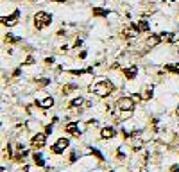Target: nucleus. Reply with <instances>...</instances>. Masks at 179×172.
Segmentation results:
<instances>
[{"instance_id":"13","label":"nucleus","mask_w":179,"mask_h":172,"mask_svg":"<svg viewBox=\"0 0 179 172\" xmlns=\"http://www.w3.org/2000/svg\"><path fill=\"white\" fill-rule=\"evenodd\" d=\"M159 43H161V36H159V34H152L149 40H147V47H156V45H159Z\"/></svg>"},{"instance_id":"26","label":"nucleus","mask_w":179,"mask_h":172,"mask_svg":"<svg viewBox=\"0 0 179 172\" xmlns=\"http://www.w3.org/2000/svg\"><path fill=\"white\" fill-rule=\"evenodd\" d=\"M45 133H47V135H50V133H52V124H50V126H47V127H45Z\"/></svg>"},{"instance_id":"18","label":"nucleus","mask_w":179,"mask_h":172,"mask_svg":"<svg viewBox=\"0 0 179 172\" xmlns=\"http://www.w3.org/2000/svg\"><path fill=\"white\" fill-rule=\"evenodd\" d=\"M150 97H152V88H145V92H143L142 99H143V100H149Z\"/></svg>"},{"instance_id":"27","label":"nucleus","mask_w":179,"mask_h":172,"mask_svg":"<svg viewBox=\"0 0 179 172\" xmlns=\"http://www.w3.org/2000/svg\"><path fill=\"white\" fill-rule=\"evenodd\" d=\"M81 45H82V40H75V45H73V47H81Z\"/></svg>"},{"instance_id":"12","label":"nucleus","mask_w":179,"mask_h":172,"mask_svg":"<svg viewBox=\"0 0 179 172\" xmlns=\"http://www.w3.org/2000/svg\"><path fill=\"white\" fill-rule=\"evenodd\" d=\"M165 70L168 72V74H176V75H179V63H167L165 64Z\"/></svg>"},{"instance_id":"7","label":"nucleus","mask_w":179,"mask_h":172,"mask_svg":"<svg viewBox=\"0 0 179 172\" xmlns=\"http://www.w3.org/2000/svg\"><path fill=\"white\" fill-rule=\"evenodd\" d=\"M116 136V129L113 126H106V127L100 129V138H104V140H111Z\"/></svg>"},{"instance_id":"24","label":"nucleus","mask_w":179,"mask_h":172,"mask_svg":"<svg viewBox=\"0 0 179 172\" xmlns=\"http://www.w3.org/2000/svg\"><path fill=\"white\" fill-rule=\"evenodd\" d=\"M170 172H179V165H172V167H170Z\"/></svg>"},{"instance_id":"11","label":"nucleus","mask_w":179,"mask_h":172,"mask_svg":"<svg viewBox=\"0 0 179 172\" xmlns=\"http://www.w3.org/2000/svg\"><path fill=\"white\" fill-rule=\"evenodd\" d=\"M84 102L86 100L82 99V97H75V99H72L70 102H68V108H70V109H73V108H81V106H84Z\"/></svg>"},{"instance_id":"4","label":"nucleus","mask_w":179,"mask_h":172,"mask_svg":"<svg viewBox=\"0 0 179 172\" xmlns=\"http://www.w3.org/2000/svg\"><path fill=\"white\" fill-rule=\"evenodd\" d=\"M47 145V133H36L32 138H31V147L34 150H40Z\"/></svg>"},{"instance_id":"19","label":"nucleus","mask_w":179,"mask_h":172,"mask_svg":"<svg viewBox=\"0 0 179 172\" xmlns=\"http://www.w3.org/2000/svg\"><path fill=\"white\" fill-rule=\"evenodd\" d=\"M93 14H97V16H107V11H106V9H99V7H95V9H93Z\"/></svg>"},{"instance_id":"15","label":"nucleus","mask_w":179,"mask_h":172,"mask_svg":"<svg viewBox=\"0 0 179 172\" xmlns=\"http://www.w3.org/2000/svg\"><path fill=\"white\" fill-rule=\"evenodd\" d=\"M32 160H34V163L38 165V167H43V165H45V160H43V156L40 152H34V154H32Z\"/></svg>"},{"instance_id":"29","label":"nucleus","mask_w":179,"mask_h":172,"mask_svg":"<svg viewBox=\"0 0 179 172\" xmlns=\"http://www.w3.org/2000/svg\"><path fill=\"white\" fill-rule=\"evenodd\" d=\"M20 68H16V70H14V74H13V75H14V77H18V75H20Z\"/></svg>"},{"instance_id":"1","label":"nucleus","mask_w":179,"mask_h":172,"mask_svg":"<svg viewBox=\"0 0 179 172\" xmlns=\"http://www.w3.org/2000/svg\"><path fill=\"white\" fill-rule=\"evenodd\" d=\"M90 92L93 95H97V97H107V95H111L115 92V86L111 81H107V79H99V81H95L90 88Z\"/></svg>"},{"instance_id":"31","label":"nucleus","mask_w":179,"mask_h":172,"mask_svg":"<svg viewBox=\"0 0 179 172\" xmlns=\"http://www.w3.org/2000/svg\"><path fill=\"white\" fill-rule=\"evenodd\" d=\"M31 2H38V0H31Z\"/></svg>"},{"instance_id":"17","label":"nucleus","mask_w":179,"mask_h":172,"mask_svg":"<svg viewBox=\"0 0 179 172\" xmlns=\"http://www.w3.org/2000/svg\"><path fill=\"white\" fill-rule=\"evenodd\" d=\"M138 31H140V32H149V23L145 20L138 22Z\"/></svg>"},{"instance_id":"21","label":"nucleus","mask_w":179,"mask_h":172,"mask_svg":"<svg viewBox=\"0 0 179 172\" xmlns=\"http://www.w3.org/2000/svg\"><path fill=\"white\" fill-rule=\"evenodd\" d=\"M36 63V59L32 56H29L27 59H25V61H23V66H31V64H34Z\"/></svg>"},{"instance_id":"22","label":"nucleus","mask_w":179,"mask_h":172,"mask_svg":"<svg viewBox=\"0 0 179 172\" xmlns=\"http://www.w3.org/2000/svg\"><path fill=\"white\" fill-rule=\"evenodd\" d=\"M72 75H84V74H88V70H70Z\"/></svg>"},{"instance_id":"16","label":"nucleus","mask_w":179,"mask_h":172,"mask_svg":"<svg viewBox=\"0 0 179 172\" xmlns=\"http://www.w3.org/2000/svg\"><path fill=\"white\" fill-rule=\"evenodd\" d=\"M77 90V84H64L63 86V95H68V93L75 92Z\"/></svg>"},{"instance_id":"5","label":"nucleus","mask_w":179,"mask_h":172,"mask_svg":"<svg viewBox=\"0 0 179 172\" xmlns=\"http://www.w3.org/2000/svg\"><path fill=\"white\" fill-rule=\"evenodd\" d=\"M68 145H70V140H68V138H59V140L50 147V152H52V154H61V152H64V150L68 149Z\"/></svg>"},{"instance_id":"23","label":"nucleus","mask_w":179,"mask_h":172,"mask_svg":"<svg viewBox=\"0 0 179 172\" xmlns=\"http://www.w3.org/2000/svg\"><path fill=\"white\" fill-rule=\"evenodd\" d=\"M49 83H50L49 79H40V81H38V84H40V86H47Z\"/></svg>"},{"instance_id":"3","label":"nucleus","mask_w":179,"mask_h":172,"mask_svg":"<svg viewBox=\"0 0 179 172\" xmlns=\"http://www.w3.org/2000/svg\"><path fill=\"white\" fill-rule=\"evenodd\" d=\"M136 106V100L133 97H120L116 100V108L118 111H133Z\"/></svg>"},{"instance_id":"30","label":"nucleus","mask_w":179,"mask_h":172,"mask_svg":"<svg viewBox=\"0 0 179 172\" xmlns=\"http://www.w3.org/2000/svg\"><path fill=\"white\" fill-rule=\"evenodd\" d=\"M52 2H57V4H63V2H66V0H52Z\"/></svg>"},{"instance_id":"25","label":"nucleus","mask_w":179,"mask_h":172,"mask_svg":"<svg viewBox=\"0 0 179 172\" xmlns=\"http://www.w3.org/2000/svg\"><path fill=\"white\" fill-rule=\"evenodd\" d=\"M45 63H47V64H52V63H54V57H45Z\"/></svg>"},{"instance_id":"9","label":"nucleus","mask_w":179,"mask_h":172,"mask_svg":"<svg viewBox=\"0 0 179 172\" xmlns=\"http://www.w3.org/2000/svg\"><path fill=\"white\" fill-rule=\"evenodd\" d=\"M122 75L127 79V81H133V79H136V75H138V68H136V66H127V68H122Z\"/></svg>"},{"instance_id":"10","label":"nucleus","mask_w":179,"mask_h":172,"mask_svg":"<svg viewBox=\"0 0 179 172\" xmlns=\"http://www.w3.org/2000/svg\"><path fill=\"white\" fill-rule=\"evenodd\" d=\"M36 106L43 108V109H47V108H52V106H54V99H52V97H45L43 100L36 102Z\"/></svg>"},{"instance_id":"8","label":"nucleus","mask_w":179,"mask_h":172,"mask_svg":"<svg viewBox=\"0 0 179 172\" xmlns=\"http://www.w3.org/2000/svg\"><path fill=\"white\" fill-rule=\"evenodd\" d=\"M64 131L72 136H79L81 135V126H79L77 122H68V124L64 126Z\"/></svg>"},{"instance_id":"20","label":"nucleus","mask_w":179,"mask_h":172,"mask_svg":"<svg viewBox=\"0 0 179 172\" xmlns=\"http://www.w3.org/2000/svg\"><path fill=\"white\" fill-rule=\"evenodd\" d=\"M18 41H20V38H14V36H11V34L6 36V43H18Z\"/></svg>"},{"instance_id":"2","label":"nucleus","mask_w":179,"mask_h":172,"mask_svg":"<svg viewBox=\"0 0 179 172\" xmlns=\"http://www.w3.org/2000/svg\"><path fill=\"white\" fill-rule=\"evenodd\" d=\"M50 23H52V16H50L49 13L38 11V13L34 14V29L36 31H41V29H45L47 25H50Z\"/></svg>"},{"instance_id":"28","label":"nucleus","mask_w":179,"mask_h":172,"mask_svg":"<svg viewBox=\"0 0 179 172\" xmlns=\"http://www.w3.org/2000/svg\"><path fill=\"white\" fill-rule=\"evenodd\" d=\"M73 161H75V152H72L70 154V163H73Z\"/></svg>"},{"instance_id":"14","label":"nucleus","mask_w":179,"mask_h":172,"mask_svg":"<svg viewBox=\"0 0 179 172\" xmlns=\"http://www.w3.org/2000/svg\"><path fill=\"white\" fill-rule=\"evenodd\" d=\"M129 143H131V149H133V150H140V149H142V145H143V142L140 140V138H133Z\"/></svg>"},{"instance_id":"6","label":"nucleus","mask_w":179,"mask_h":172,"mask_svg":"<svg viewBox=\"0 0 179 172\" xmlns=\"http://www.w3.org/2000/svg\"><path fill=\"white\" fill-rule=\"evenodd\" d=\"M18 20H20V11L16 9L13 14H9V16H2V25H6V27H13V25L18 23Z\"/></svg>"}]
</instances>
